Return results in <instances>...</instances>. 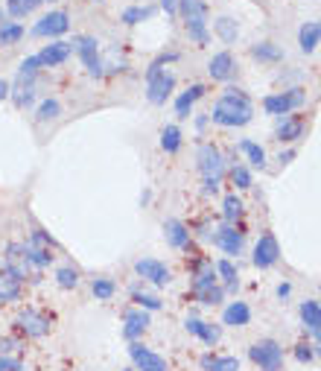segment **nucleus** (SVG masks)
Returning <instances> with one entry per match:
<instances>
[{
	"label": "nucleus",
	"instance_id": "1",
	"mask_svg": "<svg viewBox=\"0 0 321 371\" xmlns=\"http://www.w3.org/2000/svg\"><path fill=\"white\" fill-rule=\"evenodd\" d=\"M252 117H254V106L249 100V94L240 88H228L210 111V120L219 123V126H228V129L245 126V123H252Z\"/></svg>",
	"mask_w": 321,
	"mask_h": 371
},
{
	"label": "nucleus",
	"instance_id": "2",
	"mask_svg": "<svg viewBox=\"0 0 321 371\" xmlns=\"http://www.w3.org/2000/svg\"><path fill=\"white\" fill-rule=\"evenodd\" d=\"M179 15L184 21V30H187L190 41L205 47L210 41V33H208V4H205V0H179Z\"/></svg>",
	"mask_w": 321,
	"mask_h": 371
},
{
	"label": "nucleus",
	"instance_id": "3",
	"mask_svg": "<svg viewBox=\"0 0 321 371\" xmlns=\"http://www.w3.org/2000/svg\"><path fill=\"white\" fill-rule=\"evenodd\" d=\"M196 158H199V172L205 179V193H216L222 176H225V161H222V153L216 150L213 143H202Z\"/></svg>",
	"mask_w": 321,
	"mask_h": 371
},
{
	"label": "nucleus",
	"instance_id": "4",
	"mask_svg": "<svg viewBox=\"0 0 321 371\" xmlns=\"http://www.w3.org/2000/svg\"><path fill=\"white\" fill-rule=\"evenodd\" d=\"M70 47L77 50V56L82 59L85 70L91 73L94 79L106 77V62H103V56H100V41H96L94 35H77Z\"/></svg>",
	"mask_w": 321,
	"mask_h": 371
},
{
	"label": "nucleus",
	"instance_id": "5",
	"mask_svg": "<svg viewBox=\"0 0 321 371\" xmlns=\"http://www.w3.org/2000/svg\"><path fill=\"white\" fill-rule=\"evenodd\" d=\"M15 325L27 339H44L47 333L53 331V316L44 313V310H35V307H27V310L18 313Z\"/></svg>",
	"mask_w": 321,
	"mask_h": 371
},
{
	"label": "nucleus",
	"instance_id": "6",
	"mask_svg": "<svg viewBox=\"0 0 321 371\" xmlns=\"http://www.w3.org/2000/svg\"><path fill=\"white\" fill-rule=\"evenodd\" d=\"M172 88H176V73L172 70H146V100L152 106H164L172 96Z\"/></svg>",
	"mask_w": 321,
	"mask_h": 371
},
{
	"label": "nucleus",
	"instance_id": "7",
	"mask_svg": "<svg viewBox=\"0 0 321 371\" xmlns=\"http://www.w3.org/2000/svg\"><path fill=\"white\" fill-rule=\"evenodd\" d=\"M304 103H307V94L301 88H289V91H281V94H269L263 100V109L271 117H283V114H292L295 109H301Z\"/></svg>",
	"mask_w": 321,
	"mask_h": 371
},
{
	"label": "nucleus",
	"instance_id": "8",
	"mask_svg": "<svg viewBox=\"0 0 321 371\" xmlns=\"http://www.w3.org/2000/svg\"><path fill=\"white\" fill-rule=\"evenodd\" d=\"M249 357L263 368V371H281L283 365V348L275 339H260L249 348Z\"/></svg>",
	"mask_w": 321,
	"mask_h": 371
},
{
	"label": "nucleus",
	"instance_id": "9",
	"mask_svg": "<svg viewBox=\"0 0 321 371\" xmlns=\"http://www.w3.org/2000/svg\"><path fill=\"white\" fill-rule=\"evenodd\" d=\"M70 30V15L67 12H47L35 27H33V35H41V38H59Z\"/></svg>",
	"mask_w": 321,
	"mask_h": 371
},
{
	"label": "nucleus",
	"instance_id": "10",
	"mask_svg": "<svg viewBox=\"0 0 321 371\" xmlns=\"http://www.w3.org/2000/svg\"><path fill=\"white\" fill-rule=\"evenodd\" d=\"M23 295V275L4 263L0 269V304H12Z\"/></svg>",
	"mask_w": 321,
	"mask_h": 371
},
{
	"label": "nucleus",
	"instance_id": "11",
	"mask_svg": "<svg viewBox=\"0 0 321 371\" xmlns=\"http://www.w3.org/2000/svg\"><path fill=\"white\" fill-rule=\"evenodd\" d=\"M129 357L137 365V371H167V360L155 351H150L143 342H132L129 345Z\"/></svg>",
	"mask_w": 321,
	"mask_h": 371
},
{
	"label": "nucleus",
	"instance_id": "12",
	"mask_svg": "<svg viewBox=\"0 0 321 371\" xmlns=\"http://www.w3.org/2000/svg\"><path fill=\"white\" fill-rule=\"evenodd\" d=\"M252 260H254L257 269H269V266H275V263L281 260V245H278L275 234H263V237L257 240Z\"/></svg>",
	"mask_w": 321,
	"mask_h": 371
},
{
	"label": "nucleus",
	"instance_id": "13",
	"mask_svg": "<svg viewBox=\"0 0 321 371\" xmlns=\"http://www.w3.org/2000/svg\"><path fill=\"white\" fill-rule=\"evenodd\" d=\"M135 272H137L143 281H150V284H155V287H167V284L172 281L167 263H161V260H155V258H143V260H137V263H135Z\"/></svg>",
	"mask_w": 321,
	"mask_h": 371
},
{
	"label": "nucleus",
	"instance_id": "14",
	"mask_svg": "<svg viewBox=\"0 0 321 371\" xmlns=\"http://www.w3.org/2000/svg\"><path fill=\"white\" fill-rule=\"evenodd\" d=\"M213 243L219 245L222 252H225L228 258H240L242 255V231L237 228V226H219L216 228V234H213Z\"/></svg>",
	"mask_w": 321,
	"mask_h": 371
},
{
	"label": "nucleus",
	"instance_id": "15",
	"mask_svg": "<svg viewBox=\"0 0 321 371\" xmlns=\"http://www.w3.org/2000/svg\"><path fill=\"white\" fill-rule=\"evenodd\" d=\"M146 328H150V313L146 310L132 307V310L123 313V336H126L129 342H137L146 333Z\"/></svg>",
	"mask_w": 321,
	"mask_h": 371
},
{
	"label": "nucleus",
	"instance_id": "16",
	"mask_svg": "<svg viewBox=\"0 0 321 371\" xmlns=\"http://www.w3.org/2000/svg\"><path fill=\"white\" fill-rule=\"evenodd\" d=\"M70 53H73V47H70L67 41H59V38H56L53 44H47L35 59H38L41 67H59V65H64V62L70 59Z\"/></svg>",
	"mask_w": 321,
	"mask_h": 371
},
{
	"label": "nucleus",
	"instance_id": "17",
	"mask_svg": "<svg viewBox=\"0 0 321 371\" xmlns=\"http://www.w3.org/2000/svg\"><path fill=\"white\" fill-rule=\"evenodd\" d=\"M275 135H278L281 143H295V140H301V138L307 135V120L298 117V114H295V117H283V120L278 123Z\"/></svg>",
	"mask_w": 321,
	"mask_h": 371
},
{
	"label": "nucleus",
	"instance_id": "18",
	"mask_svg": "<svg viewBox=\"0 0 321 371\" xmlns=\"http://www.w3.org/2000/svg\"><path fill=\"white\" fill-rule=\"evenodd\" d=\"M208 70H210V77H213L216 82H231L234 73H237V62H234V56H231L228 50H222V53H216V56L210 59Z\"/></svg>",
	"mask_w": 321,
	"mask_h": 371
},
{
	"label": "nucleus",
	"instance_id": "19",
	"mask_svg": "<svg viewBox=\"0 0 321 371\" xmlns=\"http://www.w3.org/2000/svg\"><path fill=\"white\" fill-rule=\"evenodd\" d=\"M184 328H187V333L199 336L205 345H210V348H213V345L222 339V331H219L216 325H210V321H202V319H196V316H187Z\"/></svg>",
	"mask_w": 321,
	"mask_h": 371
},
{
	"label": "nucleus",
	"instance_id": "20",
	"mask_svg": "<svg viewBox=\"0 0 321 371\" xmlns=\"http://www.w3.org/2000/svg\"><path fill=\"white\" fill-rule=\"evenodd\" d=\"M164 237L172 249H187L190 245V228L184 226L181 219H167L164 222Z\"/></svg>",
	"mask_w": 321,
	"mask_h": 371
},
{
	"label": "nucleus",
	"instance_id": "21",
	"mask_svg": "<svg viewBox=\"0 0 321 371\" xmlns=\"http://www.w3.org/2000/svg\"><path fill=\"white\" fill-rule=\"evenodd\" d=\"M252 321V307L245 301H231L225 307V313H222V325L228 328H245Z\"/></svg>",
	"mask_w": 321,
	"mask_h": 371
},
{
	"label": "nucleus",
	"instance_id": "22",
	"mask_svg": "<svg viewBox=\"0 0 321 371\" xmlns=\"http://www.w3.org/2000/svg\"><path fill=\"white\" fill-rule=\"evenodd\" d=\"M216 266L210 263V260H202V266L193 272V292L199 295V292H205V289H210V287H216Z\"/></svg>",
	"mask_w": 321,
	"mask_h": 371
},
{
	"label": "nucleus",
	"instance_id": "23",
	"mask_svg": "<svg viewBox=\"0 0 321 371\" xmlns=\"http://www.w3.org/2000/svg\"><path fill=\"white\" fill-rule=\"evenodd\" d=\"M202 96H205V85H199V82L190 85L184 94H179V100H176V114H179V117H190L193 106L199 103Z\"/></svg>",
	"mask_w": 321,
	"mask_h": 371
},
{
	"label": "nucleus",
	"instance_id": "24",
	"mask_svg": "<svg viewBox=\"0 0 321 371\" xmlns=\"http://www.w3.org/2000/svg\"><path fill=\"white\" fill-rule=\"evenodd\" d=\"M213 30H216V35L225 41V44H234L237 35H240V23H237L234 18H228V15H222V18L213 23Z\"/></svg>",
	"mask_w": 321,
	"mask_h": 371
},
{
	"label": "nucleus",
	"instance_id": "25",
	"mask_svg": "<svg viewBox=\"0 0 321 371\" xmlns=\"http://www.w3.org/2000/svg\"><path fill=\"white\" fill-rule=\"evenodd\" d=\"M301 319H304V328L312 331L315 336L321 333V307L315 301H304L301 304Z\"/></svg>",
	"mask_w": 321,
	"mask_h": 371
},
{
	"label": "nucleus",
	"instance_id": "26",
	"mask_svg": "<svg viewBox=\"0 0 321 371\" xmlns=\"http://www.w3.org/2000/svg\"><path fill=\"white\" fill-rule=\"evenodd\" d=\"M252 56L260 59V62H269V65H275V62L283 59L281 47H278V44H271V41H260V44H254V47H252Z\"/></svg>",
	"mask_w": 321,
	"mask_h": 371
},
{
	"label": "nucleus",
	"instance_id": "27",
	"mask_svg": "<svg viewBox=\"0 0 321 371\" xmlns=\"http://www.w3.org/2000/svg\"><path fill=\"white\" fill-rule=\"evenodd\" d=\"M161 150L169 153V155H176L181 150V132H179V126H164V132H161Z\"/></svg>",
	"mask_w": 321,
	"mask_h": 371
},
{
	"label": "nucleus",
	"instance_id": "28",
	"mask_svg": "<svg viewBox=\"0 0 321 371\" xmlns=\"http://www.w3.org/2000/svg\"><path fill=\"white\" fill-rule=\"evenodd\" d=\"M44 4V0H6V12L12 18H27L30 12H35V6ZM53 4V0H50Z\"/></svg>",
	"mask_w": 321,
	"mask_h": 371
},
{
	"label": "nucleus",
	"instance_id": "29",
	"mask_svg": "<svg viewBox=\"0 0 321 371\" xmlns=\"http://www.w3.org/2000/svg\"><path fill=\"white\" fill-rule=\"evenodd\" d=\"M298 44H301V50L304 53H312L315 47H318V30H315V21L304 23L301 33H298Z\"/></svg>",
	"mask_w": 321,
	"mask_h": 371
},
{
	"label": "nucleus",
	"instance_id": "30",
	"mask_svg": "<svg viewBox=\"0 0 321 371\" xmlns=\"http://www.w3.org/2000/svg\"><path fill=\"white\" fill-rule=\"evenodd\" d=\"M240 153H245V158H249L254 167H266V153H263V146H257L254 140H240Z\"/></svg>",
	"mask_w": 321,
	"mask_h": 371
},
{
	"label": "nucleus",
	"instance_id": "31",
	"mask_svg": "<svg viewBox=\"0 0 321 371\" xmlns=\"http://www.w3.org/2000/svg\"><path fill=\"white\" fill-rule=\"evenodd\" d=\"M91 289H94V295H96V301H111L114 292H117V284H114L111 278H94Z\"/></svg>",
	"mask_w": 321,
	"mask_h": 371
},
{
	"label": "nucleus",
	"instance_id": "32",
	"mask_svg": "<svg viewBox=\"0 0 321 371\" xmlns=\"http://www.w3.org/2000/svg\"><path fill=\"white\" fill-rule=\"evenodd\" d=\"M23 38V27L15 21H6V23H0V44L9 47V44H18Z\"/></svg>",
	"mask_w": 321,
	"mask_h": 371
},
{
	"label": "nucleus",
	"instance_id": "33",
	"mask_svg": "<svg viewBox=\"0 0 321 371\" xmlns=\"http://www.w3.org/2000/svg\"><path fill=\"white\" fill-rule=\"evenodd\" d=\"M222 208H225V222H228V226H237V222L242 219V214H245L242 202L237 199L234 193H231V196H225V202H222Z\"/></svg>",
	"mask_w": 321,
	"mask_h": 371
},
{
	"label": "nucleus",
	"instance_id": "34",
	"mask_svg": "<svg viewBox=\"0 0 321 371\" xmlns=\"http://www.w3.org/2000/svg\"><path fill=\"white\" fill-rule=\"evenodd\" d=\"M132 301H135L140 310H146V313H152V310H161V307H164V301L158 299V295H152V292H140V289L132 292Z\"/></svg>",
	"mask_w": 321,
	"mask_h": 371
},
{
	"label": "nucleus",
	"instance_id": "35",
	"mask_svg": "<svg viewBox=\"0 0 321 371\" xmlns=\"http://www.w3.org/2000/svg\"><path fill=\"white\" fill-rule=\"evenodd\" d=\"M216 275L225 281L228 289H237V287H240V281H237V266H234L231 260H219V263H216Z\"/></svg>",
	"mask_w": 321,
	"mask_h": 371
},
{
	"label": "nucleus",
	"instance_id": "36",
	"mask_svg": "<svg viewBox=\"0 0 321 371\" xmlns=\"http://www.w3.org/2000/svg\"><path fill=\"white\" fill-rule=\"evenodd\" d=\"M152 6H129V9H123V15H120V21L123 23H140V21H146V18H152Z\"/></svg>",
	"mask_w": 321,
	"mask_h": 371
},
{
	"label": "nucleus",
	"instance_id": "37",
	"mask_svg": "<svg viewBox=\"0 0 321 371\" xmlns=\"http://www.w3.org/2000/svg\"><path fill=\"white\" fill-rule=\"evenodd\" d=\"M56 284L62 289H73V287H79V269H73V266H62L56 272Z\"/></svg>",
	"mask_w": 321,
	"mask_h": 371
},
{
	"label": "nucleus",
	"instance_id": "38",
	"mask_svg": "<svg viewBox=\"0 0 321 371\" xmlns=\"http://www.w3.org/2000/svg\"><path fill=\"white\" fill-rule=\"evenodd\" d=\"M62 114V103L59 100H53V96H50V100H44L41 106H38V123H47V120H56Z\"/></svg>",
	"mask_w": 321,
	"mask_h": 371
},
{
	"label": "nucleus",
	"instance_id": "39",
	"mask_svg": "<svg viewBox=\"0 0 321 371\" xmlns=\"http://www.w3.org/2000/svg\"><path fill=\"white\" fill-rule=\"evenodd\" d=\"M231 182L237 184V190H249V187H252V172L245 170L242 164H237V167L231 170Z\"/></svg>",
	"mask_w": 321,
	"mask_h": 371
},
{
	"label": "nucleus",
	"instance_id": "40",
	"mask_svg": "<svg viewBox=\"0 0 321 371\" xmlns=\"http://www.w3.org/2000/svg\"><path fill=\"white\" fill-rule=\"evenodd\" d=\"M222 295H225V289H222V287H210V289L199 292V301L208 304V307H216V304L222 301Z\"/></svg>",
	"mask_w": 321,
	"mask_h": 371
},
{
	"label": "nucleus",
	"instance_id": "41",
	"mask_svg": "<svg viewBox=\"0 0 321 371\" xmlns=\"http://www.w3.org/2000/svg\"><path fill=\"white\" fill-rule=\"evenodd\" d=\"M210 371H240V360L237 357H216Z\"/></svg>",
	"mask_w": 321,
	"mask_h": 371
},
{
	"label": "nucleus",
	"instance_id": "42",
	"mask_svg": "<svg viewBox=\"0 0 321 371\" xmlns=\"http://www.w3.org/2000/svg\"><path fill=\"white\" fill-rule=\"evenodd\" d=\"M27 243H30V245H35V249H50V252H53V240L47 237L44 231H33Z\"/></svg>",
	"mask_w": 321,
	"mask_h": 371
},
{
	"label": "nucleus",
	"instance_id": "43",
	"mask_svg": "<svg viewBox=\"0 0 321 371\" xmlns=\"http://www.w3.org/2000/svg\"><path fill=\"white\" fill-rule=\"evenodd\" d=\"M15 348H18V339H12V336H0V357H9Z\"/></svg>",
	"mask_w": 321,
	"mask_h": 371
},
{
	"label": "nucleus",
	"instance_id": "44",
	"mask_svg": "<svg viewBox=\"0 0 321 371\" xmlns=\"http://www.w3.org/2000/svg\"><path fill=\"white\" fill-rule=\"evenodd\" d=\"M0 371H23V362L15 357H0Z\"/></svg>",
	"mask_w": 321,
	"mask_h": 371
},
{
	"label": "nucleus",
	"instance_id": "45",
	"mask_svg": "<svg viewBox=\"0 0 321 371\" xmlns=\"http://www.w3.org/2000/svg\"><path fill=\"white\" fill-rule=\"evenodd\" d=\"M295 357H298V362H310V360H312V345H310V342H301L298 348H295Z\"/></svg>",
	"mask_w": 321,
	"mask_h": 371
},
{
	"label": "nucleus",
	"instance_id": "46",
	"mask_svg": "<svg viewBox=\"0 0 321 371\" xmlns=\"http://www.w3.org/2000/svg\"><path fill=\"white\" fill-rule=\"evenodd\" d=\"M161 6H164V12L172 18V15H179V0H161Z\"/></svg>",
	"mask_w": 321,
	"mask_h": 371
},
{
	"label": "nucleus",
	"instance_id": "47",
	"mask_svg": "<svg viewBox=\"0 0 321 371\" xmlns=\"http://www.w3.org/2000/svg\"><path fill=\"white\" fill-rule=\"evenodd\" d=\"M9 91H12V85H9L6 79H0V103L9 100Z\"/></svg>",
	"mask_w": 321,
	"mask_h": 371
},
{
	"label": "nucleus",
	"instance_id": "48",
	"mask_svg": "<svg viewBox=\"0 0 321 371\" xmlns=\"http://www.w3.org/2000/svg\"><path fill=\"white\" fill-rule=\"evenodd\" d=\"M213 360H216V357H213L210 351H208V354H202V368H205V371H210V368H213Z\"/></svg>",
	"mask_w": 321,
	"mask_h": 371
},
{
	"label": "nucleus",
	"instance_id": "49",
	"mask_svg": "<svg viewBox=\"0 0 321 371\" xmlns=\"http://www.w3.org/2000/svg\"><path fill=\"white\" fill-rule=\"evenodd\" d=\"M292 158H295V150H286V153H281V158H278V161H281V164H289Z\"/></svg>",
	"mask_w": 321,
	"mask_h": 371
},
{
	"label": "nucleus",
	"instance_id": "50",
	"mask_svg": "<svg viewBox=\"0 0 321 371\" xmlns=\"http://www.w3.org/2000/svg\"><path fill=\"white\" fill-rule=\"evenodd\" d=\"M289 292H292L289 284H281V287H278V295H281V299H289Z\"/></svg>",
	"mask_w": 321,
	"mask_h": 371
},
{
	"label": "nucleus",
	"instance_id": "51",
	"mask_svg": "<svg viewBox=\"0 0 321 371\" xmlns=\"http://www.w3.org/2000/svg\"><path fill=\"white\" fill-rule=\"evenodd\" d=\"M208 126V117H196V129H205Z\"/></svg>",
	"mask_w": 321,
	"mask_h": 371
},
{
	"label": "nucleus",
	"instance_id": "52",
	"mask_svg": "<svg viewBox=\"0 0 321 371\" xmlns=\"http://www.w3.org/2000/svg\"><path fill=\"white\" fill-rule=\"evenodd\" d=\"M315 30H318V41H321V21H315Z\"/></svg>",
	"mask_w": 321,
	"mask_h": 371
},
{
	"label": "nucleus",
	"instance_id": "53",
	"mask_svg": "<svg viewBox=\"0 0 321 371\" xmlns=\"http://www.w3.org/2000/svg\"><path fill=\"white\" fill-rule=\"evenodd\" d=\"M318 345H321V333H318Z\"/></svg>",
	"mask_w": 321,
	"mask_h": 371
}]
</instances>
